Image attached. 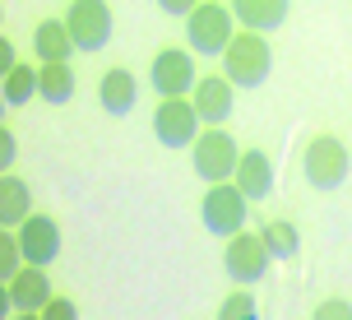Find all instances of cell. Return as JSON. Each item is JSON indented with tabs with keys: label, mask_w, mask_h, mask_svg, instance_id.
I'll use <instances>...</instances> for the list:
<instances>
[{
	"label": "cell",
	"mask_w": 352,
	"mask_h": 320,
	"mask_svg": "<svg viewBox=\"0 0 352 320\" xmlns=\"http://www.w3.org/2000/svg\"><path fill=\"white\" fill-rule=\"evenodd\" d=\"M28 213H33V195H28L23 177L5 172V177H0V228H19Z\"/></svg>",
	"instance_id": "cell-17"
},
{
	"label": "cell",
	"mask_w": 352,
	"mask_h": 320,
	"mask_svg": "<svg viewBox=\"0 0 352 320\" xmlns=\"http://www.w3.org/2000/svg\"><path fill=\"white\" fill-rule=\"evenodd\" d=\"M274 70V47L269 37L255 33V28H236L232 47L223 52V74H228L236 89H260Z\"/></svg>",
	"instance_id": "cell-1"
},
{
	"label": "cell",
	"mask_w": 352,
	"mask_h": 320,
	"mask_svg": "<svg viewBox=\"0 0 352 320\" xmlns=\"http://www.w3.org/2000/svg\"><path fill=\"white\" fill-rule=\"evenodd\" d=\"M199 130H204V121H199L190 98H162L153 111V135L162 149H190L199 140Z\"/></svg>",
	"instance_id": "cell-8"
},
{
	"label": "cell",
	"mask_w": 352,
	"mask_h": 320,
	"mask_svg": "<svg viewBox=\"0 0 352 320\" xmlns=\"http://www.w3.org/2000/svg\"><path fill=\"white\" fill-rule=\"evenodd\" d=\"M348 144L338 140V135H316V140L306 144V153H301V172L306 181L316 186V191H338L343 181H348Z\"/></svg>",
	"instance_id": "cell-5"
},
{
	"label": "cell",
	"mask_w": 352,
	"mask_h": 320,
	"mask_svg": "<svg viewBox=\"0 0 352 320\" xmlns=\"http://www.w3.org/2000/svg\"><path fill=\"white\" fill-rule=\"evenodd\" d=\"M232 14L241 28H255V33H274L283 28V19H287V5L292 0H228Z\"/></svg>",
	"instance_id": "cell-16"
},
{
	"label": "cell",
	"mask_w": 352,
	"mask_h": 320,
	"mask_svg": "<svg viewBox=\"0 0 352 320\" xmlns=\"http://www.w3.org/2000/svg\"><path fill=\"white\" fill-rule=\"evenodd\" d=\"M190 103H195L204 125H228V116L236 111V84H232L228 74H199Z\"/></svg>",
	"instance_id": "cell-11"
},
{
	"label": "cell",
	"mask_w": 352,
	"mask_h": 320,
	"mask_svg": "<svg viewBox=\"0 0 352 320\" xmlns=\"http://www.w3.org/2000/svg\"><path fill=\"white\" fill-rule=\"evenodd\" d=\"M65 23H70V37H74L79 52H102L107 42H111V23H116V14H111L107 0H70Z\"/></svg>",
	"instance_id": "cell-9"
},
{
	"label": "cell",
	"mask_w": 352,
	"mask_h": 320,
	"mask_svg": "<svg viewBox=\"0 0 352 320\" xmlns=\"http://www.w3.org/2000/svg\"><path fill=\"white\" fill-rule=\"evenodd\" d=\"M218 320H260V306H255V297H250L246 288L236 284L223 297V306H218Z\"/></svg>",
	"instance_id": "cell-22"
},
{
	"label": "cell",
	"mask_w": 352,
	"mask_h": 320,
	"mask_svg": "<svg viewBox=\"0 0 352 320\" xmlns=\"http://www.w3.org/2000/svg\"><path fill=\"white\" fill-rule=\"evenodd\" d=\"M70 52H79L70 37V23L65 19H42L33 33V56L42 65H56V61H70Z\"/></svg>",
	"instance_id": "cell-15"
},
{
	"label": "cell",
	"mask_w": 352,
	"mask_h": 320,
	"mask_svg": "<svg viewBox=\"0 0 352 320\" xmlns=\"http://www.w3.org/2000/svg\"><path fill=\"white\" fill-rule=\"evenodd\" d=\"M260 237L264 246L274 250V260H297L301 255V232L287 223V218H269V223H260Z\"/></svg>",
	"instance_id": "cell-19"
},
{
	"label": "cell",
	"mask_w": 352,
	"mask_h": 320,
	"mask_svg": "<svg viewBox=\"0 0 352 320\" xmlns=\"http://www.w3.org/2000/svg\"><path fill=\"white\" fill-rule=\"evenodd\" d=\"M98 103H102L107 116H130V107L140 103V79L130 70H107L102 79H98Z\"/></svg>",
	"instance_id": "cell-14"
},
{
	"label": "cell",
	"mask_w": 352,
	"mask_h": 320,
	"mask_svg": "<svg viewBox=\"0 0 352 320\" xmlns=\"http://www.w3.org/2000/svg\"><path fill=\"white\" fill-rule=\"evenodd\" d=\"M42 320H79V306H74L70 297H60V292H56L52 302L42 306Z\"/></svg>",
	"instance_id": "cell-24"
},
{
	"label": "cell",
	"mask_w": 352,
	"mask_h": 320,
	"mask_svg": "<svg viewBox=\"0 0 352 320\" xmlns=\"http://www.w3.org/2000/svg\"><path fill=\"white\" fill-rule=\"evenodd\" d=\"M204 0H158V10L162 14H176V19H190L195 10H199Z\"/></svg>",
	"instance_id": "cell-26"
},
{
	"label": "cell",
	"mask_w": 352,
	"mask_h": 320,
	"mask_svg": "<svg viewBox=\"0 0 352 320\" xmlns=\"http://www.w3.org/2000/svg\"><path fill=\"white\" fill-rule=\"evenodd\" d=\"M14 232H19V246H23V260L28 265L47 269L60 255V223H56L52 213H28Z\"/></svg>",
	"instance_id": "cell-10"
},
{
	"label": "cell",
	"mask_w": 352,
	"mask_h": 320,
	"mask_svg": "<svg viewBox=\"0 0 352 320\" xmlns=\"http://www.w3.org/2000/svg\"><path fill=\"white\" fill-rule=\"evenodd\" d=\"M311 320H352V302L348 297H324V302L311 311Z\"/></svg>",
	"instance_id": "cell-23"
},
{
	"label": "cell",
	"mask_w": 352,
	"mask_h": 320,
	"mask_svg": "<svg viewBox=\"0 0 352 320\" xmlns=\"http://www.w3.org/2000/svg\"><path fill=\"white\" fill-rule=\"evenodd\" d=\"M23 265H28V260H23V246H19V232L0 228V284H10Z\"/></svg>",
	"instance_id": "cell-21"
},
{
	"label": "cell",
	"mask_w": 352,
	"mask_h": 320,
	"mask_svg": "<svg viewBox=\"0 0 352 320\" xmlns=\"http://www.w3.org/2000/svg\"><path fill=\"white\" fill-rule=\"evenodd\" d=\"M199 213H204V228L213 232V237H236V232H246V218H250V195L236 186V181H213L209 191H204V204H199Z\"/></svg>",
	"instance_id": "cell-4"
},
{
	"label": "cell",
	"mask_w": 352,
	"mask_h": 320,
	"mask_svg": "<svg viewBox=\"0 0 352 320\" xmlns=\"http://www.w3.org/2000/svg\"><path fill=\"white\" fill-rule=\"evenodd\" d=\"M56 297V288H52V279H47V269L42 265H23L5 284V311L14 316V311H42V306Z\"/></svg>",
	"instance_id": "cell-12"
},
{
	"label": "cell",
	"mask_w": 352,
	"mask_h": 320,
	"mask_svg": "<svg viewBox=\"0 0 352 320\" xmlns=\"http://www.w3.org/2000/svg\"><path fill=\"white\" fill-rule=\"evenodd\" d=\"M269 265H274V250L264 246L260 232H236V237H228V250H223V269H228L232 284L241 288H255L269 274Z\"/></svg>",
	"instance_id": "cell-6"
},
{
	"label": "cell",
	"mask_w": 352,
	"mask_h": 320,
	"mask_svg": "<svg viewBox=\"0 0 352 320\" xmlns=\"http://www.w3.org/2000/svg\"><path fill=\"white\" fill-rule=\"evenodd\" d=\"M10 320H42V311H14Z\"/></svg>",
	"instance_id": "cell-28"
},
{
	"label": "cell",
	"mask_w": 352,
	"mask_h": 320,
	"mask_svg": "<svg viewBox=\"0 0 352 320\" xmlns=\"http://www.w3.org/2000/svg\"><path fill=\"white\" fill-rule=\"evenodd\" d=\"M190 162H195V177L213 186V181H232L236 177V162H241V149L228 135V125H204L199 140L190 144Z\"/></svg>",
	"instance_id": "cell-3"
},
{
	"label": "cell",
	"mask_w": 352,
	"mask_h": 320,
	"mask_svg": "<svg viewBox=\"0 0 352 320\" xmlns=\"http://www.w3.org/2000/svg\"><path fill=\"white\" fill-rule=\"evenodd\" d=\"M232 181L250 195V204L269 200L274 195V158L264 149H241V162H236V177Z\"/></svg>",
	"instance_id": "cell-13"
},
{
	"label": "cell",
	"mask_w": 352,
	"mask_h": 320,
	"mask_svg": "<svg viewBox=\"0 0 352 320\" xmlns=\"http://www.w3.org/2000/svg\"><path fill=\"white\" fill-rule=\"evenodd\" d=\"M74 98V70L70 61H56V65H42V103L65 107Z\"/></svg>",
	"instance_id": "cell-20"
},
{
	"label": "cell",
	"mask_w": 352,
	"mask_h": 320,
	"mask_svg": "<svg viewBox=\"0 0 352 320\" xmlns=\"http://www.w3.org/2000/svg\"><path fill=\"white\" fill-rule=\"evenodd\" d=\"M148 84L158 98H190L195 84H199V70H195V52H181V47H162L148 65Z\"/></svg>",
	"instance_id": "cell-7"
},
{
	"label": "cell",
	"mask_w": 352,
	"mask_h": 320,
	"mask_svg": "<svg viewBox=\"0 0 352 320\" xmlns=\"http://www.w3.org/2000/svg\"><path fill=\"white\" fill-rule=\"evenodd\" d=\"M0 98H5V107H28L33 98H42V70L14 65V70L0 79Z\"/></svg>",
	"instance_id": "cell-18"
},
{
	"label": "cell",
	"mask_w": 352,
	"mask_h": 320,
	"mask_svg": "<svg viewBox=\"0 0 352 320\" xmlns=\"http://www.w3.org/2000/svg\"><path fill=\"white\" fill-rule=\"evenodd\" d=\"M236 14H232L228 0H204L190 19H186V42L195 56H223L236 37Z\"/></svg>",
	"instance_id": "cell-2"
},
{
	"label": "cell",
	"mask_w": 352,
	"mask_h": 320,
	"mask_svg": "<svg viewBox=\"0 0 352 320\" xmlns=\"http://www.w3.org/2000/svg\"><path fill=\"white\" fill-rule=\"evenodd\" d=\"M19 65V52H14V42L10 37H0V74H10Z\"/></svg>",
	"instance_id": "cell-27"
},
{
	"label": "cell",
	"mask_w": 352,
	"mask_h": 320,
	"mask_svg": "<svg viewBox=\"0 0 352 320\" xmlns=\"http://www.w3.org/2000/svg\"><path fill=\"white\" fill-rule=\"evenodd\" d=\"M19 158V140H14V130L10 125H0V172H10Z\"/></svg>",
	"instance_id": "cell-25"
}]
</instances>
